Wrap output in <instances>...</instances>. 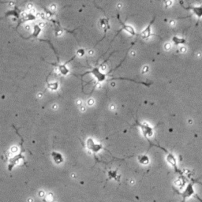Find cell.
<instances>
[{
	"mask_svg": "<svg viewBox=\"0 0 202 202\" xmlns=\"http://www.w3.org/2000/svg\"><path fill=\"white\" fill-rule=\"evenodd\" d=\"M180 196L182 198V202H185L187 199L190 198L191 197L195 195V190H194V183L193 182H189L186 186L185 187L182 192L179 193Z\"/></svg>",
	"mask_w": 202,
	"mask_h": 202,
	"instance_id": "cell-2",
	"label": "cell"
},
{
	"mask_svg": "<svg viewBox=\"0 0 202 202\" xmlns=\"http://www.w3.org/2000/svg\"><path fill=\"white\" fill-rule=\"evenodd\" d=\"M182 7L186 10H192V12L198 18H202V6H186V7H185L184 6H182Z\"/></svg>",
	"mask_w": 202,
	"mask_h": 202,
	"instance_id": "cell-7",
	"label": "cell"
},
{
	"mask_svg": "<svg viewBox=\"0 0 202 202\" xmlns=\"http://www.w3.org/2000/svg\"><path fill=\"white\" fill-rule=\"evenodd\" d=\"M172 41L174 42V44L175 45L186 44V40L184 38H180V37H178V36H173Z\"/></svg>",
	"mask_w": 202,
	"mask_h": 202,
	"instance_id": "cell-11",
	"label": "cell"
},
{
	"mask_svg": "<svg viewBox=\"0 0 202 202\" xmlns=\"http://www.w3.org/2000/svg\"><path fill=\"white\" fill-rule=\"evenodd\" d=\"M118 18H119V22H120L121 25H122V30H125V31H126L127 33H129L130 34H131V35H136V34H137L133 27L130 26V25H126L125 23H123V22L120 20V18H119V16H118Z\"/></svg>",
	"mask_w": 202,
	"mask_h": 202,
	"instance_id": "cell-8",
	"label": "cell"
},
{
	"mask_svg": "<svg viewBox=\"0 0 202 202\" xmlns=\"http://www.w3.org/2000/svg\"><path fill=\"white\" fill-rule=\"evenodd\" d=\"M194 197H196L197 199L198 200V201H199L202 202V199H201V197H199L197 196V195H195V196H194Z\"/></svg>",
	"mask_w": 202,
	"mask_h": 202,
	"instance_id": "cell-13",
	"label": "cell"
},
{
	"mask_svg": "<svg viewBox=\"0 0 202 202\" xmlns=\"http://www.w3.org/2000/svg\"><path fill=\"white\" fill-rule=\"evenodd\" d=\"M155 21V18H153V20L150 22V24L148 25V26L146 27L145 29L143 30L142 32L141 33V34H140V36H141V38L144 39V40H147V39H149L150 36L152 35V30H151V28H152V23H153V21Z\"/></svg>",
	"mask_w": 202,
	"mask_h": 202,
	"instance_id": "cell-6",
	"label": "cell"
},
{
	"mask_svg": "<svg viewBox=\"0 0 202 202\" xmlns=\"http://www.w3.org/2000/svg\"><path fill=\"white\" fill-rule=\"evenodd\" d=\"M137 160L140 164L142 165H148L149 164V157L146 155H141L137 156Z\"/></svg>",
	"mask_w": 202,
	"mask_h": 202,
	"instance_id": "cell-9",
	"label": "cell"
},
{
	"mask_svg": "<svg viewBox=\"0 0 202 202\" xmlns=\"http://www.w3.org/2000/svg\"><path fill=\"white\" fill-rule=\"evenodd\" d=\"M52 156H53L54 160H55V162L56 164H61L63 161V156L60 154V153H59V152H53L52 153Z\"/></svg>",
	"mask_w": 202,
	"mask_h": 202,
	"instance_id": "cell-10",
	"label": "cell"
},
{
	"mask_svg": "<svg viewBox=\"0 0 202 202\" xmlns=\"http://www.w3.org/2000/svg\"><path fill=\"white\" fill-rule=\"evenodd\" d=\"M88 74H92L96 77V79L97 80V81L100 82V83H102V82L105 81H106V78H107V74L102 73L99 67L92 68L90 71L86 72V73H85V74L82 75Z\"/></svg>",
	"mask_w": 202,
	"mask_h": 202,
	"instance_id": "cell-4",
	"label": "cell"
},
{
	"mask_svg": "<svg viewBox=\"0 0 202 202\" xmlns=\"http://www.w3.org/2000/svg\"><path fill=\"white\" fill-rule=\"evenodd\" d=\"M149 143H150L151 146H156V147H158L159 149H162L163 151H164L165 154H166V160L167 161V163L171 165V167H172L173 168H174V170L175 171L176 173H178L179 175H182V171H180V170L178 169V167L177 160H176L175 156L171 152H170L168 150H167L166 149H164V148H163V147H161V146L160 145H155V144H153V143H152V142H149Z\"/></svg>",
	"mask_w": 202,
	"mask_h": 202,
	"instance_id": "cell-1",
	"label": "cell"
},
{
	"mask_svg": "<svg viewBox=\"0 0 202 202\" xmlns=\"http://www.w3.org/2000/svg\"><path fill=\"white\" fill-rule=\"evenodd\" d=\"M86 146L88 149L90 150L92 152H93V153H97L100 150L105 149L104 148V146L102 145L101 144L96 143L92 138H89V139L87 140Z\"/></svg>",
	"mask_w": 202,
	"mask_h": 202,
	"instance_id": "cell-5",
	"label": "cell"
},
{
	"mask_svg": "<svg viewBox=\"0 0 202 202\" xmlns=\"http://www.w3.org/2000/svg\"><path fill=\"white\" fill-rule=\"evenodd\" d=\"M108 176H109V178H115L116 179V177H117V172H116L115 171H111L108 172Z\"/></svg>",
	"mask_w": 202,
	"mask_h": 202,
	"instance_id": "cell-12",
	"label": "cell"
},
{
	"mask_svg": "<svg viewBox=\"0 0 202 202\" xmlns=\"http://www.w3.org/2000/svg\"><path fill=\"white\" fill-rule=\"evenodd\" d=\"M136 123H137V125L141 128V130L142 131L143 135L145 136V137L146 139L149 140L150 137L153 136V134H154L153 128L149 126L148 125V124H146V123H141V122H139L138 121H137Z\"/></svg>",
	"mask_w": 202,
	"mask_h": 202,
	"instance_id": "cell-3",
	"label": "cell"
}]
</instances>
